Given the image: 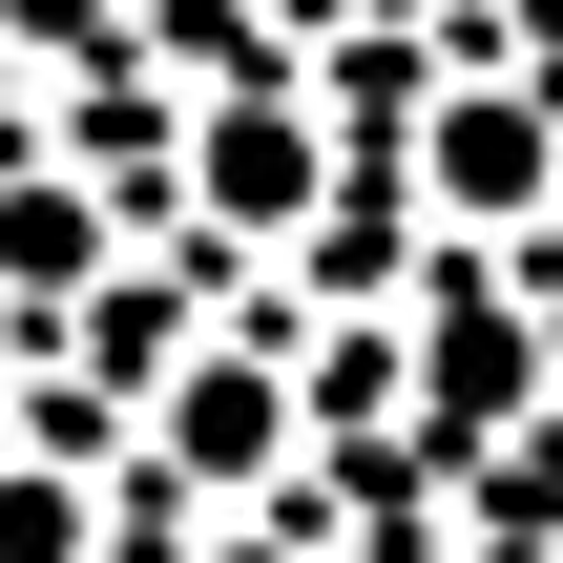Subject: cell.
I'll return each instance as SVG.
<instances>
[{"label": "cell", "instance_id": "cell-3", "mask_svg": "<svg viewBox=\"0 0 563 563\" xmlns=\"http://www.w3.org/2000/svg\"><path fill=\"white\" fill-rule=\"evenodd\" d=\"M0 21H21V42H84V21H104V0H0Z\"/></svg>", "mask_w": 563, "mask_h": 563}, {"label": "cell", "instance_id": "cell-1", "mask_svg": "<svg viewBox=\"0 0 563 563\" xmlns=\"http://www.w3.org/2000/svg\"><path fill=\"white\" fill-rule=\"evenodd\" d=\"M209 188H230V209H292V188H313V146H292L272 104H230V125H209Z\"/></svg>", "mask_w": 563, "mask_h": 563}, {"label": "cell", "instance_id": "cell-2", "mask_svg": "<svg viewBox=\"0 0 563 563\" xmlns=\"http://www.w3.org/2000/svg\"><path fill=\"white\" fill-rule=\"evenodd\" d=\"M439 167H460V188H522V167H543V125H522V104H460V146H439Z\"/></svg>", "mask_w": 563, "mask_h": 563}]
</instances>
